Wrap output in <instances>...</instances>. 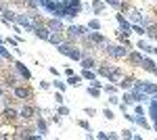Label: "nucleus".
<instances>
[{
  "label": "nucleus",
  "mask_w": 157,
  "mask_h": 140,
  "mask_svg": "<svg viewBox=\"0 0 157 140\" xmlns=\"http://www.w3.org/2000/svg\"><path fill=\"white\" fill-rule=\"evenodd\" d=\"M57 50H59L61 55H65V57L73 59V61H82V52L78 50V48L69 46V44H65V42H61L59 46H57Z\"/></svg>",
  "instance_id": "obj_1"
},
{
  "label": "nucleus",
  "mask_w": 157,
  "mask_h": 140,
  "mask_svg": "<svg viewBox=\"0 0 157 140\" xmlns=\"http://www.w3.org/2000/svg\"><path fill=\"white\" fill-rule=\"evenodd\" d=\"M105 52H107L109 57H113V59H124V57H128V50L124 46H113V44H105V48H103Z\"/></svg>",
  "instance_id": "obj_2"
},
{
  "label": "nucleus",
  "mask_w": 157,
  "mask_h": 140,
  "mask_svg": "<svg viewBox=\"0 0 157 140\" xmlns=\"http://www.w3.org/2000/svg\"><path fill=\"white\" fill-rule=\"evenodd\" d=\"M132 88L134 90H143L145 94H157V86L151 82H136Z\"/></svg>",
  "instance_id": "obj_3"
},
{
  "label": "nucleus",
  "mask_w": 157,
  "mask_h": 140,
  "mask_svg": "<svg viewBox=\"0 0 157 140\" xmlns=\"http://www.w3.org/2000/svg\"><path fill=\"white\" fill-rule=\"evenodd\" d=\"M67 34L71 38H86L88 34V27H80V25H69L67 27Z\"/></svg>",
  "instance_id": "obj_4"
},
{
  "label": "nucleus",
  "mask_w": 157,
  "mask_h": 140,
  "mask_svg": "<svg viewBox=\"0 0 157 140\" xmlns=\"http://www.w3.org/2000/svg\"><path fill=\"white\" fill-rule=\"evenodd\" d=\"M15 25H23L25 29H32V32H34V27H36V23L29 21L25 15H15Z\"/></svg>",
  "instance_id": "obj_5"
},
{
  "label": "nucleus",
  "mask_w": 157,
  "mask_h": 140,
  "mask_svg": "<svg viewBox=\"0 0 157 140\" xmlns=\"http://www.w3.org/2000/svg\"><path fill=\"white\" fill-rule=\"evenodd\" d=\"M117 23H120V29H121V34H124V36L132 34V25L124 19V15H117Z\"/></svg>",
  "instance_id": "obj_6"
},
{
  "label": "nucleus",
  "mask_w": 157,
  "mask_h": 140,
  "mask_svg": "<svg viewBox=\"0 0 157 140\" xmlns=\"http://www.w3.org/2000/svg\"><path fill=\"white\" fill-rule=\"evenodd\" d=\"M121 78H124V73H121V69L120 67H113V69H109V73H107V80L109 82H120Z\"/></svg>",
  "instance_id": "obj_7"
},
{
  "label": "nucleus",
  "mask_w": 157,
  "mask_h": 140,
  "mask_svg": "<svg viewBox=\"0 0 157 140\" xmlns=\"http://www.w3.org/2000/svg\"><path fill=\"white\" fill-rule=\"evenodd\" d=\"M46 27H48L52 34H61V32L65 29V27H63V23H61L59 19H50L48 23H46Z\"/></svg>",
  "instance_id": "obj_8"
},
{
  "label": "nucleus",
  "mask_w": 157,
  "mask_h": 140,
  "mask_svg": "<svg viewBox=\"0 0 157 140\" xmlns=\"http://www.w3.org/2000/svg\"><path fill=\"white\" fill-rule=\"evenodd\" d=\"M34 34H36L38 38H42V40H48L52 32H50L48 27H42V25H36V27H34Z\"/></svg>",
  "instance_id": "obj_9"
},
{
  "label": "nucleus",
  "mask_w": 157,
  "mask_h": 140,
  "mask_svg": "<svg viewBox=\"0 0 157 140\" xmlns=\"http://www.w3.org/2000/svg\"><path fill=\"white\" fill-rule=\"evenodd\" d=\"M86 38H88L90 42H94V44H103V46L107 44V40H105V38H103L101 34H97V32H90V34H86Z\"/></svg>",
  "instance_id": "obj_10"
},
{
  "label": "nucleus",
  "mask_w": 157,
  "mask_h": 140,
  "mask_svg": "<svg viewBox=\"0 0 157 140\" xmlns=\"http://www.w3.org/2000/svg\"><path fill=\"white\" fill-rule=\"evenodd\" d=\"M15 67H17V71H19V75H23L25 80H32V73H29V69L25 67L23 63H15Z\"/></svg>",
  "instance_id": "obj_11"
},
{
  "label": "nucleus",
  "mask_w": 157,
  "mask_h": 140,
  "mask_svg": "<svg viewBox=\"0 0 157 140\" xmlns=\"http://www.w3.org/2000/svg\"><path fill=\"white\" fill-rule=\"evenodd\" d=\"M82 67L84 69H94L97 67V61L92 57H82Z\"/></svg>",
  "instance_id": "obj_12"
},
{
  "label": "nucleus",
  "mask_w": 157,
  "mask_h": 140,
  "mask_svg": "<svg viewBox=\"0 0 157 140\" xmlns=\"http://www.w3.org/2000/svg\"><path fill=\"white\" fill-rule=\"evenodd\" d=\"M140 67H143V69L145 71H151V73H153V71H155V63H153V61H151V59H143V63H140Z\"/></svg>",
  "instance_id": "obj_13"
},
{
  "label": "nucleus",
  "mask_w": 157,
  "mask_h": 140,
  "mask_svg": "<svg viewBox=\"0 0 157 140\" xmlns=\"http://www.w3.org/2000/svg\"><path fill=\"white\" fill-rule=\"evenodd\" d=\"M15 96L23 100V98H29V96H32V92H29L27 88H15Z\"/></svg>",
  "instance_id": "obj_14"
},
{
  "label": "nucleus",
  "mask_w": 157,
  "mask_h": 140,
  "mask_svg": "<svg viewBox=\"0 0 157 140\" xmlns=\"http://www.w3.org/2000/svg\"><path fill=\"white\" fill-rule=\"evenodd\" d=\"M19 117H23V119H32V117H34V109H32V107H23V109L19 111Z\"/></svg>",
  "instance_id": "obj_15"
},
{
  "label": "nucleus",
  "mask_w": 157,
  "mask_h": 140,
  "mask_svg": "<svg viewBox=\"0 0 157 140\" xmlns=\"http://www.w3.org/2000/svg\"><path fill=\"white\" fill-rule=\"evenodd\" d=\"M130 19H132L134 23H138V21H140V23H145V21H147L140 11H132V13H130Z\"/></svg>",
  "instance_id": "obj_16"
},
{
  "label": "nucleus",
  "mask_w": 157,
  "mask_h": 140,
  "mask_svg": "<svg viewBox=\"0 0 157 140\" xmlns=\"http://www.w3.org/2000/svg\"><path fill=\"white\" fill-rule=\"evenodd\" d=\"M38 132H40V136H46V132H48V126H46V121L42 117L38 119Z\"/></svg>",
  "instance_id": "obj_17"
},
{
  "label": "nucleus",
  "mask_w": 157,
  "mask_h": 140,
  "mask_svg": "<svg viewBox=\"0 0 157 140\" xmlns=\"http://www.w3.org/2000/svg\"><path fill=\"white\" fill-rule=\"evenodd\" d=\"M128 59H130V61H132V63H136V65H140V63H143V55H140V52H128Z\"/></svg>",
  "instance_id": "obj_18"
},
{
  "label": "nucleus",
  "mask_w": 157,
  "mask_h": 140,
  "mask_svg": "<svg viewBox=\"0 0 157 140\" xmlns=\"http://www.w3.org/2000/svg\"><path fill=\"white\" fill-rule=\"evenodd\" d=\"M67 86H80V84H82V78H80V75H67Z\"/></svg>",
  "instance_id": "obj_19"
},
{
  "label": "nucleus",
  "mask_w": 157,
  "mask_h": 140,
  "mask_svg": "<svg viewBox=\"0 0 157 140\" xmlns=\"http://www.w3.org/2000/svg\"><path fill=\"white\" fill-rule=\"evenodd\" d=\"M117 86H120V88H132L134 80H132V78H121L120 82H117Z\"/></svg>",
  "instance_id": "obj_20"
},
{
  "label": "nucleus",
  "mask_w": 157,
  "mask_h": 140,
  "mask_svg": "<svg viewBox=\"0 0 157 140\" xmlns=\"http://www.w3.org/2000/svg\"><path fill=\"white\" fill-rule=\"evenodd\" d=\"M82 78H84V80H90V84H92L94 80H97V73H94L92 69H84L82 71Z\"/></svg>",
  "instance_id": "obj_21"
},
{
  "label": "nucleus",
  "mask_w": 157,
  "mask_h": 140,
  "mask_svg": "<svg viewBox=\"0 0 157 140\" xmlns=\"http://www.w3.org/2000/svg\"><path fill=\"white\" fill-rule=\"evenodd\" d=\"M103 9H105V4H103L101 0H94V2H92V11L97 13V15H101V13H103Z\"/></svg>",
  "instance_id": "obj_22"
},
{
  "label": "nucleus",
  "mask_w": 157,
  "mask_h": 140,
  "mask_svg": "<svg viewBox=\"0 0 157 140\" xmlns=\"http://www.w3.org/2000/svg\"><path fill=\"white\" fill-rule=\"evenodd\" d=\"M132 32H136L138 36H145V34H147V27H145V25H138V23H134V25H132Z\"/></svg>",
  "instance_id": "obj_23"
},
{
  "label": "nucleus",
  "mask_w": 157,
  "mask_h": 140,
  "mask_svg": "<svg viewBox=\"0 0 157 140\" xmlns=\"http://www.w3.org/2000/svg\"><path fill=\"white\" fill-rule=\"evenodd\" d=\"M86 92L90 94L92 98H97L98 94H101V88H97V86H88V90H86Z\"/></svg>",
  "instance_id": "obj_24"
},
{
  "label": "nucleus",
  "mask_w": 157,
  "mask_h": 140,
  "mask_svg": "<svg viewBox=\"0 0 157 140\" xmlns=\"http://www.w3.org/2000/svg\"><path fill=\"white\" fill-rule=\"evenodd\" d=\"M17 115H19V113H17L15 109H11V107H9V109H4V117H9V119H15Z\"/></svg>",
  "instance_id": "obj_25"
},
{
  "label": "nucleus",
  "mask_w": 157,
  "mask_h": 140,
  "mask_svg": "<svg viewBox=\"0 0 157 140\" xmlns=\"http://www.w3.org/2000/svg\"><path fill=\"white\" fill-rule=\"evenodd\" d=\"M88 29H94V32H98V29H101V21H98V19H92V21L88 23Z\"/></svg>",
  "instance_id": "obj_26"
},
{
  "label": "nucleus",
  "mask_w": 157,
  "mask_h": 140,
  "mask_svg": "<svg viewBox=\"0 0 157 140\" xmlns=\"http://www.w3.org/2000/svg\"><path fill=\"white\" fill-rule=\"evenodd\" d=\"M105 4H111V6H115V9H121L124 6V2L121 0H103Z\"/></svg>",
  "instance_id": "obj_27"
},
{
  "label": "nucleus",
  "mask_w": 157,
  "mask_h": 140,
  "mask_svg": "<svg viewBox=\"0 0 157 140\" xmlns=\"http://www.w3.org/2000/svg\"><path fill=\"white\" fill-rule=\"evenodd\" d=\"M48 42H52V44H55V46H59V44H61V36H59V34H50Z\"/></svg>",
  "instance_id": "obj_28"
},
{
  "label": "nucleus",
  "mask_w": 157,
  "mask_h": 140,
  "mask_svg": "<svg viewBox=\"0 0 157 140\" xmlns=\"http://www.w3.org/2000/svg\"><path fill=\"white\" fill-rule=\"evenodd\" d=\"M138 48H140V50H145V52H153V50H155L153 46H149V44H145V42H140V40H138Z\"/></svg>",
  "instance_id": "obj_29"
},
{
  "label": "nucleus",
  "mask_w": 157,
  "mask_h": 140,
  "mask_svg": "<svg viewBox=\"0 0 157 140\" xmlns=\"http://www.w3.org/2000/svg\"><path fill=\"white\" fill-rule=\"evenodd\" d=\"M57 113H59V115H69V109H67V107H63V105H59Z\"/></svg>",
  "instance_id": "obj_30"
},
{
  "label": "nucleus",
  "mask_w": 157,
  "mask_h": 140,
  "mask_svg": "<svg viewBox=\"0 0 157 140\" xmlns=\"http://www.w3.org/2000/svg\"><path fill=\"white\" fill-rule=\"evenodd\" d=\"M55 100H57V105H63V100H65V96L61 94V90L57 92V96H55Z\"/></svg>",
  "instance_id": "obj_31"
},
{
  "label": "nucleus",
  "mask_w": 157,
  "mask_h": 140,
  "mask_svg": "<svg viewBox=\"0 0 157 140\" xmlns=\"http://www.w3.org/2000/svg\"><path fill=\"white\" fill-rule=\"evenodd\" d=\"M0 57H4L6 61H11V55H9V52H6V50L2 48V44H0Z\"/></svg>",
  "instance_id": "obj_32"
},
{
  "label": "nucleus",
  "mask_w": 157,
  "mask_h": 140,
  "mask_svg": "<svg viewBox=\"0 0 157 140\" xmlns=\"http://www.w3.org/2000/svg\"><path fill=\"white\" fill-rule=\"evenodd\" d=\"M124 103H126V105H130V103H134L132 94H124Z\"/></svg>",
  "instance_id": "obj_33"
},
{
  "label": "nucleus",
  "mask_w": 157,
  "mask_h": 140,
  "mask_svg": "<svg viewBox=\"0 0 157 140\" xmlns=\"http://www.w3.org/2000/svg\"><path fill=\"white\" fill-rule=\"evenodd\" d=\"M103 115L107 117V119H113V117H115V115H113V111H111V109H105V111H103Z\"/></svg>",
  "instance_id": "obj_34"
},
{
  "label": "nucleus",
  "mask_w": 157,
  "mask_h": 140,
  "mask_svg": "<svg viewBox=\"0 0 157 140\" xmlns=\"http://www.w3.org/2000/svg\"><path fill=\"white\" fill-rule=\"evenodd\" d=\"M107 73H109V67H98V75H105L107 78Z\"/></svg>",
  "instance_id": "obj_35"
},
{
  "label": "nucleus",
  "mask_w": 157,
  "mask_h": 140,
  "mask_svg": "<svg viewBox=\"0 0 157 140\" xmlns=\"http://www.w3.org/2000/svg\"><path fill=\"white\" fill-rule=\"evenodd\" d=\"M65 86H67V84H63V82H55V88H57V90H61V92L65 90Z\"/></svg>",
  "instance_id": "obj_36"
},
{
  "label": "nucleus",
  "mask_w": 157,
  "mask_h": 140,
  "mask_svg": "<svg viewBox=\"0 0 157 140\" xmlns=\"http://www.w3.org/2000/svg\"><path fill=\"white\" fill-rule=\"evenodd\" d=\"M109 103H111V105H120V98H117V96H113V94H111V98H109Z\"/></svg>",
  "instance_id": "obj_37"
},
{
  "label": "nucleus",
  "mask_w": 157,
  "mask_h": 140,
  "mask_svg": "<svg viewBox=\"0 0 157 140\" xmlns=\"http://www.w3.org/2000/svg\"><path fill=\"white\" fill-rule=\"evenodd\" d=\"M80 128H82V130H90V123H88V121H84V119H82V121H80Z\"/></svg>",
  "instance_id": "obj_38"
},
{
  "label": "nucleus",
  "mask_w": 157,
  "mask_h": 140,
  "mask_svg": "<svg viewBox=\"0 0 157 140\" xmlns=\"http://www.w3.org/2000/svg\"><path fill=\"white\" fill-rule=\"evenodd\" d=\"M124 138H134L132 130H124Z\"/></svg>",
  "instance_id": "obj_39"
},
{
  "label": "nucleus",
  "mask_w": 157,
  "mask_h": 140,
  "mask_svg": "<svg viewBox=\"0 0 157 140\" xmlns=\"http://www.w3.org/2000/svg\"><path fill=\"white\" fill-rule=\"evenodd\" d=\"M105 92H109V94H113V92H115V86H105Z\"/></svg>",
  "instance_id": "obj_40"
},
{
  "label": "nucleus",
  "mask_w": 157,
  "mask_h": 140,
  "mask_svg": "<svg viewBox=\"0 0 157 140\" xmlns=\"http://www.w3.org/2000/svg\"><path fill=\"white\" fill-rule=\"evenodd\" d=\"M134 113H136V115H145V111H143V107H136V109H134Z\"/></svg>",
  "instance_id": "obj_41"
},
{
  "label": "nucleus",
  "mask_w": 157,
  "mask_h": 140,
  "mask_svg": "<svg viewBox=\"0 0 157 140\" xmlns=\"http://www.w3.org/2000/svg\"><path fill=\"white\" fill-rule=\"evenodd\" d=\"M34 2H36V4H40V6L44 4V0H34Z\"/></svg>",
  "instance_id": "obj_42"
},
{
  "label": "nucleus",
  "mask_w": 157,
  "mask_h": 140,
  "mask_svg": "<svg viewBox=\"0 0 157 140\" xmlns=\"http://www.w3.org/2000/svg\"><path fill=\"white\" fill-rule=\"evenodd\" d=\"M2 96H4V88H0V98H2Z\"/></svg>",
  "instance_id": "obj_43"
},
{
  "label": "nucleus",
  "mask_w": 157,
  "mask_h": 140,
  "mask_svg": "<svg viewBox=\"0 0 157 140\" xmlns=\"http://www.w3.org/2000/svg\"><path fill=\"white\" fill-rule=\"evenodd\" d=\"M2 11H4V4H2V2H0V13H2Z\"/></svg>",
  "instance_id": "obj_44"
},
{
  "label": "nucleus",
  "mask_w": 157,
  "mask_h": 140,
  "mask_svg": "<svg viewBox=\"0 0 157 140\" xmlns=\"http://www.w3.org/2000/svg\"><path fill=\"white\" fill-rule=\"evenodd\" d=\"M2 59H4V57H0V65H2Z\"/></svg>",
  "instance_id": "obj_45"
},
{
  "label": "nucleus",
  "mask_w": 157,
  "mask_h": 140,
  "mask_svg": "<svg viewBox=\"0 0 157 140\" xmlns=\"http://www.w3.org/2000/svg\"><path fill=\"white\" fill-rule=\"evenodd\" d=\"M0 44H2V38H0Z\"/></svg>",
  "instance_id": "obj_46"
}]
</instances>
